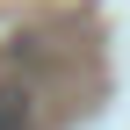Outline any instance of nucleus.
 Listing matches in <instances>:
<instances>
[{
  "label": "nucleus",
  "instance_id": "1",
  "mask_svg": "<svg viewBox=\"0 0 130 130\" xmlns=\"http://www.w3.org/2000/svg\"><path fill=\"white\" fill-rule=\"evenodd\" d=\"M0 130H29V108L14 101V94H0Z\"/></svg>",
  "mask_w": 130,
  "mask_h": 130
}]
</instances>
